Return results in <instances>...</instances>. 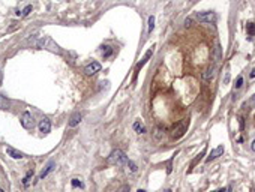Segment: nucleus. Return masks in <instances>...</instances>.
I'll list each match as a JSON object with an SVG mask.
<instances>
[{
  "label": "nucleus",
  "instance_id": "7c9ffc66",
  "mask_svg": "<svg viewBox=\"0 0 255 192\" xmlns=\"http://www.w3.org/2000/svg\"><path fill=\"white\" fill-rule=\"evenodd\" d=\"M137 192H146V191H144V189H138Z\"/></svg>",
  "mask_w": 255,
  "mask_h": 192
},
{
  "label": "nucleus",
  "instance_id": "6ab92c4d",
  "mask_svg": "<svg viewBox=\"0 0 255 192\" xmlns=\"http://www.w3.org/2000/svg\"><path fill=\"white\" fill-rule=\"evenodd\" d=\"M71 183H72V188H78V186H80V188H83V183H81L78 179H72V182H71Z\"/></svg>",
  "mask_w": 255,
  "mask_h": 192
},
{
  "label": "nucleus",
  "instance_id": "39448f33",
  "mask_svg": "<svg viewBox=\"0 0 255 192\" xmlns=\"http://www.w3.org/2000/svg\"><path fill=\"white\" fill-rule=\"evenodd\" d=\"M201 77H203V80H204V81H212V80L216 77V66H215V65H210L207 69L203 72V75H201Z\"/></svg>",
  "mask_w": 255,
  "mask_h": 192
},
{
  "label": "nucleus",
  "instance_id": "9b49d317",
  "mask_svg": "<svg viewBox=\"0 0 255 192\" xmlns=\"http://www.w3.org/2000/svg\"><path fill=\"white\" fill-rule=\"evenodd\" d=\"M152 54H153V48H150V50H149V51L146 53V56L143 57V60H141V63H138V65H137V71H140V69H141V68H143V66H144V65H146L147 62H149V59L152 57Z\"/></svg>",
  "mask_w": 255,
  "mask_h": 192
},
{
  "label": "nucleus",
  "instance_id": "423d86ee",
  "mask_svg": "<svg viewBox=\"0 0 255 192\" xmlns=\"http://www.w3.org/2000/svg\"><path fill=\"white\" fill-rule=\"evenodd\" d=\"M99 71H101V63L99 62H92L90 65L86 66L84 72H86V75H93V74H96Z\"/></svg>",
  "mask_w": 255,
  "mask_h": 192
},
{
  "label": "nucleus",
  "instance_id": "b1692460",
  "mask_svg": "<svg viewBox=\"0 0 255 192\" xmlns=\"http://www.w3.org/2000/svg\"><path fill=\"white\" fill-rule=\"evenodd\" d=\"M191 23H192L191 18H186V20H185V26H186V27H191Z\"/></svg>",
  "mask_w": 255,
  "mask_h": 192
},
{
  "label": "nucleus",
  "instance_id": "7ed1b4c3",
  "mask_svg": "<svg viewBox=\"0 0 255 192\" xmlns=\"http://www.w3.org/2000/svg\"><path fill=\"white\" fill-rule=\"evenodd\" d=\"M197 20L200 23H204V24H212V23L216 21V14L215 12H198Z\"/></svg>",
  "mask_w": 255,
  "mask_h": 192
},
{
  "label": "nucleus",
  "instance_id": "393cba45",
  "mask_svg": "<svg viewBox=\"0 0 255 192\" xmlns=\"http://www.w3.org/2000/svg\"><path fill=\"white\" fill-rule=\"evenodd\" d=\"M249 104H251V105H255V95H252V96H251V99H249Z\"/></svg>",
  "mask_w": 255,
  "mask_h": 192
},
{
  "label": "nucleus",
  "instance_id": "a211bd4d",
  "mask_svg": "<svg viewBox=\"0 0 255 192\" xmlns=\"http://www.w3.org/2000/svg\"><path fill=\"white\" fill-rule=\"evenodd\" d=\"M126 164H128V167H129V170H131L132 173H135V171H137V165H135L132 161H128Z\"/></svg>",
  "mask_w": 255,
  "mask_h": 192
},
{
  "label": "nucleus",
  "instance_id": "a878e982",
  "mask_svg": "<svg viewBox=\"0 0 255 192\" xmlns=\"http://www.w3.org/2000/svg\"><path fill=\"white\" fill-rule=\"evenodd\" d=\"M251 78H255V69L251 71Z\"/></svg>",
  "mask_w": 255,
  "mask_h": 192
},
{
  "label": "nucleus",
  "instance_id": "9d476101",
  "mask_svg": "<svg viewBox=\"0 0 255 192\" xmlns=\"http://www.w3.org/2000/svg\"><path fill=\"white\" fill-rule=\"evenodd\" d=\"M6 153L11 158H14V159H21V158H24V155H23L21 152H18V150H15L14 147H6Z\"/></svg>",
  "mask_w": 255,
  "mask_h": 192
},
{
  "label": "nucleus",
  "instance_id": "f257e3e1",
  "mask_svg": "<svg viewBox=\"0 0 255 192\" xmlns=\"http://www.w3.org/2000/svg\"><path fill=\"white\" fill-rule=\"evenodd\" d=\"M108 162L111 165H116V167H123V165H126L128 158L120 149H116V150L111 152V155L108 158Z\"/></svg>",
  "mask_w": 255,
  "mask_h": 192
},
{
  "label": "nucleus",
  "instance_id": "c85d7f7f",
  "mask_svg": "<svg viewBox=\"0 0 255 192\" xmlns=\"http://www.w3.org/2000/svg\"><path fill=\"white\" fill-rule=\"evenodd\" d=\"M251 147H252V150H254V152H255V140L252 141V146H251Z\"/></svg>",
  "mask_w": 255,
  "mask_h": 192
},
{
  "label": "nucleus",
  "instance_id": "ddd939ff",
  "mask_svg": "<svg viewBox=\"0 0 255 192\" xmlns=\"http://www.w3.org/2000/svg\"><path fill=\"white\" fill-rule=\"evenodd\" d=\"M9 105H11L9 99H8L6 96L0 95V110H8V108H9Z\"/></svg>",
  "mask_w": 255,
  "mask_h": 192
},
{
  "label": "nucleus",
  "instance_id": "f8f14e48",
  "mask_svg": "<svg viewBox=\"0 0 255 192\" xmlns=\"http://www.w3.org/2000/svg\"><path fill=\"white\" fill-rule=\"evenodd\" d=\"M53 170H54V162H50V164L45 167V170L41 173V176H39V180H44V177H47V176L50 174Z\"/></svg>",
  "mask_w": 255,
  "mask_h": 192
},
{
  "label": "nucleus",
  "instance_id": "cd10ccee",
  "mask_svg": "<svg viewBox=\"0 0 255 192\" xmlns=\"http://www.w3.org/2000/svg\"><path fill=\"white\" fill-rule=\"evenodd\" d=\"M213 192H225V189H224V188H221V189H216V191H213Z\"/></svg>",
  "mask_w": 255,
  "mask_h": 192
},
{
  "label": "nucleus",
  "instance_id": "f3484780",
  "mask_svg": "<svg viewBox=\"0 0 255 192\" xmlns=\"http://www.w3.org/2000/svg\"><path fill=\"white\" fill-rule=\"evenodd\" d=\"M242 84H243V77H242V75H239L234 86H236V89H240V87H242Z\"/></svg>",
  "mask_w": 255,
  "mask_h": 192
},
{
  "label": "nucleus",
  "instance_id": "1a4fd4ad",
  "mask_svg": "<svg viewBox=\"0 0 255 192\" xmlns=\"http://www.w3.org/2000/svg\"><path fill=\"white\" fill-rule=\"evenodd\" d=\"M81 119H83V116L80 113H74L72 116H71V119H69V122H68V126L69 128H75L78 123L81 122Z\"/></svg>",
  "mask_w": 255,
  "mask_h": 192
},
{
  "label": "nucleus",
  "instance_id": "c756f323",
  "mask_svg": "<svg viewBox=\"0 0 255 192\" xmlns=\"http://www.w3.org/2000/svg\"><path fill=\"white\" fill-rule=\"evenodd\" d=\"M2 80H3V75H2V71H0V86H2Z\"/></svg>",
  "mask_w": 255,
  "mask_h": 192
},
{
  "label": "nucleus",
  "instance_id": "20e7f679",
  "mask_svg": "<svg viewBox=\"0 0 255 192\" xmlns=\"http://www.w3.org/2000/svg\"><path fill=\"white\" fill-rule=\"evenodd\" d=\"M21 126H23V128H26V129H32V128L35 126L33 116H32L29 111L23 113V116H21Z\"/></svg>",
  "mask_w": 255,
  "mask_h": 192
},
{
  "label": "nucleus",
  "instance_id": "412c9836",
  "mask_svg": "<svg viewBox=\"0 0 255 192\" xmlns=\"http://www.w3.org/2000/svg\"><path fill=\"white\" fill-rule=\"evenodd\" d=\"M30 11H32V6L29 5V6H26V8H24V11H23V14H21V15H23V17H27V15L30 14Z\"/></svg>",
  "mask_w": 255,
  "mask_h": 192
},
{
  "label": "nucleus",
  "instance_id": "bb28decb",
  "mask_svg": "<svg viewBox=\"0 0 255 192\" xmlns=\"http://www.w3.org/2000/svg\"><path fill=\"white\" fill-rule=\"evenodd\" d=\"M230 81V74H227V77H225V83H228Z\"/></svg>",
  "mask_w": 255,
  "mask_h": 192
},
{
  "label": "nucleus",
  "instance_id": "5701e85b",
  "mask_svg": "<svg viewBox=\"0 0 255 192\" xmlns=\"http://www.w3.org/2000/svg\"><path fill=\"white\" fill-rule=\"evenodd\" d=\"M117 192H129V186H128V185H123Z\"/></svg>",
  "mask_w": 255,
  "mask_h": 192
},
{
  "label": "nucleus",
  "instance_id": "f03ea898",
  "mask_svg": "<svg viewBox=\"0 0 255 192\" xmlns=\"http://www.w3.org/2000/svg\"><path fill=\"white\" fill-rule=\"evenodd\" d=\"M188 128H189V120L188 119H185V120H182V122L179 123L176 128H174V132H173V138H180V137H183L186 132H188Z\"/></svg>",
  "mask_w": 255,
  "mask_h": 192
},
{
  "label": "nucleus",
  "instance_id": "473e14b6",
  "mask_svg": "<svg viewBox=\"0 0 255 192\" xmlns=\"http://www.w3.org/2000/svg\"><path fill=\"white\" fill-rule=\"evenodd\" d=\"M0 192H3V189H0Z\"/></svg>",
  "mask_w": 255,
  "mask_h": 192
},
{
  "label": "nucleus",
  "instance_id": "6e6552de",
  "mask_svg": "<svg viewBox=\"0 0 255 192\" xmlns=\"http://www.w3.org/2000/svg\"><path fill=\"white\" fill-rule=\"evenodd\" d=\"M50 131H51V122H50L48 119H42V120L39 122V132L48 134Z\"/></svg>",
  "mask_w": 255,
  "mask_h": 192
},
{
  "label": "nucleus",
  "instance_id": "4be33fe9",
  "mask_svg": "<svg viewBox=\"0 0 255 192\" xmlns=\"http://www.w3.org/2000/svg\"><path fill=\"white\" fill-rule=\"evenodd\" d=\"M32 174H33V171H29V173H27V176L24 177V180H23V183H24L26 186L29 185V179H30V176H32Z\"/></svg>",
  "mask_w": 255,
  "mask_h": 192
},
{
  "label": "nucleus",
  "instance_id": "4468645a",
  "mask_svg": "<svg viewBox=\"0 0 255 192\" xmlns=\"http://www.w3.org/2000/svg\"><path fill=\"white\" fill-rule=\"evenodd\" d=\"M134 129H135V132H138V134H144V132H146L144 125L140 122V120H137V122L134 123Z\"/></svg>",
  "mask_w": 255,
  "mask_h": 192
},
{
  "label": "nucleus",
  "instance_id": "2eb2a0df",
  "mask_svg": "<svg viewBox=\"0 0 255 192\" xmlns=\"http://www.w3.org/2000/svg\"><path fill=\"white\" fill-rule=\"evenodd\" d=\"M246 30H248V36H254L255 35V24L254 23H249L248 27H246Z\"/></svg>",
  "mask_w": 255,
  "mask_h": 192
},
{
  "label": "nucleus",
  "instance_id": "0eeeda50",
  "mask_svg": "<svg viewBox=\"0 0 255 192\" xmlns=\"http://www.w3.org/2000/svg\"><path fill=\"white\" fill-rule=\"evenodd\" d=\"M224 150H225V149H224V146H218L216 149H213V150L209 153V156H207V159H206V161H207V162H212L213 159H216V158L221 156V155L224 153Z\"/></svg>",
  "mask_w": 255,
  "mask_h": 192
},
{
  "label": "nucleus",
  "instance_id": "aec40b11",
  "mask_svg": "<svg viewBox=\"0 0 255 192\" xmlns=\"http://www.w3.org/2000/svg\"><path fill=\"white\" fill-rule=\"evenodd\" d=\"M104 50H105V53H104V59H108L110 56L113 54V50H111L110 47H104Z\"/></svg>",
  "mask_w": 255,
  "mask_h": 192
},
{
  "label": "nucleus",
  "instance_id": "dca6fc26",
  "mask_svg": "<svg viewBox=\"0 0 255 192\" xmlns=\"http://www.w3.org/2000/svg\"><path fill=\"white\" fill-rule=\"evenodd\" d=\"M153 29H155V17L150 15V17H149V33H152Z\"/></svg>",
  "mask_w": 255,
  "mask_h": 192
},
{
  "label": "nucleus",
  "instance_id": "2f4dec72",
  "mask_svg": "<svg viewBox=\"0 0 255 192\" xmlns=\"http://www.w3.org/2000/svg\"><path fill=\"white\" fill-rule=\"evenodd\" d=\"M165 192H173V191H171V189H167V191H165Z\"/></svg>",
  "mask_w": 255,
  "mask_h": 192
}]
</instances>
